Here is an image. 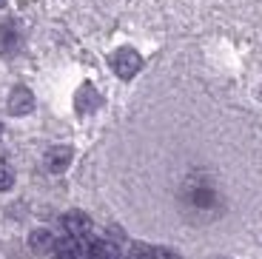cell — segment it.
<instances>
[{
  "instance_id": "6da1fadb",
  "label": "cell",
  "mask_w": 262,
  "mask_h": 259,
  "mask_svg": "<svg viewBox=\"0 0 262 259\" xmlns=\"http://www.w3.org/2000/svg\"><path fill=\"white\" fill-rule=\"evenodd\" d=\"M112 69L117 77L123 80H131L134 74L143 69V57H140L137 49H128V46H123V49H117V52L112 54Z\"/></svg>"
},
{
  "instance_id": "7a4b0ae2",
  "label": "cell",
  "mask_w": 262,
  "mask_h": 259,
  "mask_svg": "<svg viewBox=\"0 0 262 259\" xmlns=\"http://www.w3.org/2000/svg\"><path fill=\"white\" fill-rule=\"evenodd\" d=\"M63 228L69 236H77V240H85L89 231H92V217L83 214V211H69L63 217Z\"/></svg>"
},
{
  "instance_id": "3957f363",
  "label": "cell",
  "mask_w": 262,
  "mask_h": 259,
  "mask_svg": "<svg viewBox=\"0 0 262 259\" xmlns=\"http://www.w3.org/2000/svg\"><path fill=\"white\" fill-rule=\"evenodd\" d=\"M34 109V94L26 89V85H17V89L9 94V111L14 117H23V114H32Z\"/></svg>"
},
{
  "instance_id": "277c9868",
  "label": "cell",
  "mask_w": 262,
  "mask_h": 259,
  "mask_svg": "<svg viewBox=\"0 0 262 259\" xmlns=\"http://www.w3.org/2000/svg\"><path fill=\"white\" fill-rule=\"evenodd\" d=\"M72 157H74V151L69 148V145H54L46 154V168L52 171V174H60V171H66L72 165Z\"/></svg>"
},
{
  "instance_id": "5b68a950",
  "label": "cell",
  "mask_w": 262,
  "mask_h": 259,
  "mask_svg": "<svg viewBox=\"0 0 262 259\" xmlns=\"http://www.w3.org/2000/svg\"><path fill=\"white\" fill-rule=\"evenodd\" d=\"M74 103H77V111H80V114H92V111H97V109H100L103 97L97 94V89H94L92 83H83V89L77 91Z\"/></svg>"
},
{
  "instance_id": "8992f818",
  "label": "cell",
  "mask_w": 262,
  "mask_h": 259,
  "mask_svg": "<svg viewBox=\"0 0 262 259\" xmlns=\"http://www.w3.org/2000/svg\"><path fill=\"white\" fill-rule=\"evenodd\" d=\"M29 248H32V251H37V253H49V251H54V248H57V240H54L52 231L37 228V231L29 233Z\"/></svg>"
},
{
  "instance_id": "52a82bcc",
  "label": "cell",
  "mask_w": 262,
  "mask_h": 259,
  "mask_svg": "<svg viewBox=\"0 0 262 259\" xmlns=\"http://www.w3.org/2000/svg\"><path fill=\"white\" fill-rule=\"evenodd\" d=\"M17 49V29L14 23H0V54H14Z\"/></svg>"
},
{
  "instance_id": "ba28073f",
  "label": "cell",
  "mask_w": 262,
  "mask_h": 259,
  "mask_svg": "<svg viewBox=\"0 0 262 259\" xmlns=\"http://www.w3.org/2000/svg\"><path fill=\"white\" fill-rule=\"evenodd\" d=\"M128 259H154V248L143 245V242H134L128 248Z\"/></svg>"
},
{
  "instance_id": "9c48e42d",
  "label": "cell",
  "mask_w": 262,
  "mask_h": 259,
  "mask_svg": "<svg viewBox=\"0 0 262 259\" xmlns=\"http://www.w3.org/2000/svg\"><path fill=\"white\" fill-rule=\"evenodd\" d=\"M154 259H180L174 248H154Z\"/></svg>"
},
{
  "instance_id": "30bf717a",
  "label": "cell",
  "mask_w": 262,
  "mask_h": 259,
  "mask_svg": "<svg viewBox=\"0 0 262 259\" xmlns=\"http://www.w3.org/2000/svg\"><path fill=\"white\" fill-rule=\"evenodd\" d=\"M12 185H14V177H12V171L0 168V191H9Z\"/></svg>"
},
{
  "instance_id": "8fae6325",
  "label": "cell",
  "mask_w": 262,
  "mask_h": 259,
  "mask_svg": "<svg viewBox=\"0 0 262 259\" xmlns=\"http://www.w3.org/2000/svg\"><path fill=\"white\" fill-rule=\"evenodd\" d=\"M0 6H6V0H0Z\"/></svg>"
},
{
  "instance_id": "7c38bea8",
  "label": "cell",
  "mask_w": 262,
  "mask_h": 259,
  "mask_svg": "<svg viewBox=\"0 0 262 259\" xmlns=\"http://www.w3.org/2000/svg\"><path fill=\"white\" fill-rule=\"evenodd\" d=\"M0 137H3V125H0Z\"/></svg>"
}]
</instances>
